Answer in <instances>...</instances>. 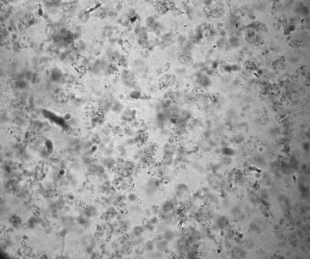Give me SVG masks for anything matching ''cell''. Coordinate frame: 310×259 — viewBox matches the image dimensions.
Returning a JSON list of instances; mask_svg holds the SVG:
<instances>
[{"label": "cell", "mask_w": 310, "mask_h": 259, "mask_svg": "<svg viewBox=\"0 0 310 259\" xmlns=\"http://www.w3.org/2000/svg\"><path fill=\"white\" fill-rule=\"evenodd\" d=\"M178 60L179 63L185 66H190L193 63L192 58L190 57L185 55H181L178 58Z\"/></svg>", "instance_id": "cell-1"}]
</instances>
